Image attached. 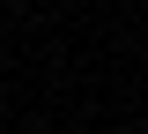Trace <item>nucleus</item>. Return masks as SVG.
Masks as SVG:
<instances>
[]
</instances>
